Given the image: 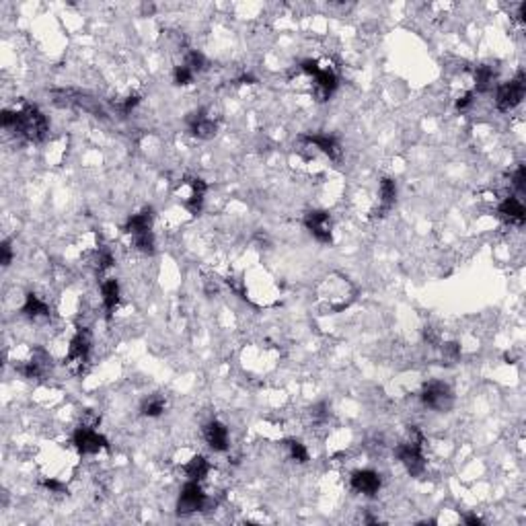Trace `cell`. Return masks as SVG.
<instances>
[{"label":"cell","mask_w":526,"mask_h":526,"mask_svg":"<svg viewBox=\"0 0 526 526\" xmlns=\"http://www.w3.org/2000/svg\"><path fill=\"white\" fill-rule=\"evenodd\" d=\"M497 212L499 216L504 218L508 224H514V226H522L526 220V210L522 200L518 195H508L499 206H497Z\"/></svg>","instance_id":"14"},{"label":"cell","mask_w":526,"mask_h":526,"mask_svg":"<svg viewBox=\"0 0 526 526\" xmlns=\"http://www.w3.org/2000/svg\"><path fill=\"white\" fill-rule=\"evenodd\" d=\"M380 487H382V479L372 469H362V471H356L352 475V490L358 492V494L372 497V495L380 492Z\"/></svg>","instance_id":"13"},{"label":"cell","mask_w":526,"mask_h":526,"mask_svg":"<svg viewBox=\"0 0 526 526\" xmlns=\"http://www.w3.org/2000/svg\"><path fill=\"white\" fill-rule=\"evenodd\" d=\"M206 181L200 177H191L181 184L179 195H181V204L189 214H200L202 206H204V195H206Z\"/></svg>","instance_id":"9"},{"label":"cell","mask_w":526,"mask_h":526,"mask_svg":"<svg viewBox=\"0 0 526 526\" xmlns=\"http://www.w3.org/2000/svg\"><path fill=\"white\" fill-rule=\"evenodd\" d=\"M193 72L187 68L186 64H179V66H175V70H173V81H175V85H179V87H186L189 85L191 81H193Z\"/></svg>","instance_id":"25"},{"label":"cell","mask_w":526,"mask_h":526,"mask_svg":"<svg viewBox=\"0 0 526 526\" xmlns=\"http://www.w3.org/2000/svg\"><path fill=\"white\" fill-rule=\"evenodd\" d=\"M153 210H142L127 220L125 233L132 237L134 247L142 253H153L155 251V235H153Z\"/></svg>","instance_id":"4"},{"label":"cell","mask_w":526,"mask_h":526,"mask_svg":"<svg viewBox=\"0 0 526 526\" xmlns=\"http://www.w3.org/2000/svg\"><path fill=\"white\" fill-rule=\"evenodd\" d=\"M305 226L319 243H331L333 241V222L329 212L323 210H310L305 214Z\"/></svg>","instance_id":"11"},{"label":"cell","mask_w":526,"mask_h":526,"mask_svg":"<svg viewBox=\"0 0 526 526\" xmlns=\"http://www.w3.org/2000/svg\"><path fill=\"white\" fill-rule=\"evenodd\" d=\"M206 501H208V497L204 494L200 481H186L181 495H179V501H177V512L181 516L195 514V512L204 510Z\"/></svg>","instance_id":"10"},{"label":"cell","mask_w":526,"mask_h":526,"mask_svg":"<svg viewBox=\"0 0 526 526\" xmlns=\"http://www.w3.org/2000/svg\"><path fill=\"white\" fill-rule=\"evenodd\" d=\"M378 208H376V216H385L397 202V184L389 177L380 179L378 184Z\"/></svg>","instance_id":"18"},{"label":"cell","mask_w":526,"mask_h":526,"mask_svg":"<svg viewBox=\"0 0 526 526\" xmlns=\"http://www.w3.org/2000/svg\"><path fill=\"white\" fill-rule=\"evenodd\" d=\"M165 407H167V401H165L162 395H151L148 399L142 401L140 411H142V415H146V417H158V415H162Z\"/></svg>","instance_id":"23"},{"label":"cell","mask_w":526,"mask_h":526,"mask_svg":"<svg viewBox=\"0 0 526 526\" xmlns=\"http://www.w3.org/2000/svg\"><path fill=\"white\" fill-rule=\"evenodd\" d=\"M184 473H186L187 481H204L206 475L210 473V464H208V461L204 457L195 455V457H191L186 463Z\"/></svg>","instance_id":"21"},{"label":"cell","mask_w":526,"mask_h":526,"mask_svg":"<svg viewBox=\"0 0 526 526\" xmlns=\"http://www.w3.org/2000/svg\"><path fill=\"white\" fill-rule=\"evenodd\" d=\"M187 124H189V132L193 136L202 138V140H208V138H212L216 134V122L212 118H208L206 111H202V109L195 111V113H191V118L187 120Z\"/></svg>","instance_id":"17"},{"label":"cell","mask_w":526,"mask_h":526,"mask_svg":"<svg viewBox=\"0 0 526 526\" xmlns=\"http://www.w3.org/2000/svg\"><path fill=\"white\" fill-rule=\"evenodd\" d=\"M305 142L314 146L317 151H321L325 156H329L331 160H340L341 158V146L340 142L333 138V136H327V134H310V136H305Z\"/></svg>","instance_id":"16"},{"label":"cell","mask_w":526,"mask_h":526,"mask_svg":"<svg viewBox=\"0 0 526 526\" xmlns=\"http://www.w3.org/2000/svg\"><path fill=\"white\" fill-rule=\"evenodd\" d=\"M184 64H186L187 68L195 74V72L204 70V64H206V60H204V56H202L200 52H195V50H193V52H187Z\"/></svg>","instance_id":"26"},{"label":"cell","mask_w":526,"mask_h":526,"mask_svg":"<svg viewBox=\"0 0 526 526\" xmlns=\"http://www.w3.org/2000/svg\"><path fill=\"white\" fill-rule=\"evenodd\" d=\"M11 259H13V249H11L8 241H4L2 247H0V263L6 268V265H11Z\"/></svg>","instance_id":"30"},{"label":"cell","mask_w":526,"mask_h":526,"mask_svg":"<svg viewBox=\"0 0 526 526\" xmlns=\"http://www.w3.org/2000/svg\"><path fill=\"white\" fill-rule=\"evenodd\" d=\"M204 440H206V444L214 450V452H224V450H228V442H230V438H228V428L224 426V424H220V422H208L206 426H204Z\"/></svg>","instance_id":"15"},{"label":"cell","mask_w":526,"mask_h":526,"mask_svg":"<svg viewBox=\"0 0 526 526\" xmlns=\"http://www.w3.org/2000/svg\"><path fill=\"white\" fill-rule=\"evenodd\" d=\"M525 179H526V169L525 165H520L518 169H516V173L512 175V186L516 189V193L518 195H522L525 193Z\"/></svg>","instance_id":"27"},{"label":"cell","mask_w":526,"mask_h":526,"mask_svg":"<svg viewBox=\"0 0 526 526\" xmlns=\"http://www.w3.org/2000/svg\"><path fill=\"white\" fill-rule=\"evenodd\" d=\"M473 78H475V91L477 93H487V91L494 89L495 70L492 66H487V64H481V66L475 68Z\"/></svg>","instance_id":"22"},{"label":"cell","mask_w":526,"mask_h":526,"mask_svg":"<svg viewBox=\"0 0 526 526\" xmlns=\"http://www.w3.org/2000/svg\"><path fill=\"white\" fill-rule=\"evenodd\" d=\"M101 294H103L101 300H103L105 314L111 317L116 312V309H118V305H120V284H118V279H105L103 286H101Z\"/></svg>","instance_id":"19"},{"label":"cell","mask_w":526,"mask_h":526,"mask_svg":"<svg viewBox=\"0 0 526 526\" xmlns=\"http://www.w3.org/2000/svg\"><path fill=\"white\" fill-rule=\"evenodd\" d=\"M354 294L356 292H354V288L347 282V278L335 279V276L327 278V282L323 284V292H321V296L329 305V310H341L349 307L352 300H354Z\"/></svg>","instance_id":"7"},{"label":"cell","mask_w":526,"mask_h":526,"mask_svg":"<svg viewBox=\"0 0 526 526\" xmlns=\"http://www.w3.org/2000/svg\"><path fill=\"white\" fill-rule=\"evenodd\" d=\"M23 314L32 321H43L50 319V307L46 300H41L37 294H27L25 296V305H23Z\"/></svg>","instance_id":"20"},{"label":"cell","mask_w":526,"mask_h":526,"mask_svg":"<svg viewBox=\"0 0 526 526\" xmlns=\"http://www.w3.org/2000/svg\"><path fill=\"white\" fill-rule=\"evenodd\" d=\"M138 103H140V97H138V95H127V97L118 101V109H120L122 113H130Z\"/></svg>","instance_id":"28"},{"label":"cell","mask_w":526,"mask_h":526,"mask_svg":"<svg viewBox=\"0 0 526 526\" xmlns=\"http://www.w3.org/2000/svg\"><path fill=\"white\" fill-rule=\"evenodd\" d=\"M43 485L52 494H64L66 492V485H64L62 481H58V479H43Z\"/></svg>","instance_id":"29"},{"label":"cell","mask_w":526,"mask_h":526,"mask_svg":"<svg viewBox=\"0 0 526 526\" xmlns=\"http://www.w3.org/2000/svg\"><path fill=\"white\" fill-rule=\"evenodd\" d=\"M397 459L407 469L409 475L417 477L426 469V457H424V436L417 428L409 430V438L397 446Z\"/></svg>","instance_id":"2"},{"label":"cell","mask_w":526,"mask_h":526,"mask_svg":"<svg viewBox=\"0 0 526 526\" xmlns=\"http://www.w3.org/2000/svg\"><path fill=\"white\" fill-rule=\"evenodd\" d=\"M2 127L6 132H13L15 136H21L23 140H29V142L46 140V136L50 132L46 116L35 105H29V103H25L23 107H19L15 111L4 109L2 111Z\"/></svg>","instance_id":"1"},{"label":"cell","mask_w":526,"mask_h":526,"mask_svg":"<svg viewBox=\"0 0 526 526\" xmlns=\"http://www.w3.org/2000/svg\"><path fill=\"white\" fill-rule=\"evenodd\" d=\"M525 93L526 76L525 72H518L512 81H508V83H504V85L497 87V91H495V107H497L499 111L508 113V111L516 109V107L522 103Z\"/></svg>","instance_id":"5"},{"label":"cell","mask_w":526,"mask_h":526,"mask_svg":"<svg viewBox=\"0 0 526 526\" xmlns=\"http://www.w3.org/2000/svg\"><path fill=\"white\" fill-rule=\"evenodd\" d=\"M464 522H466V525H481L483 520H481L479 516H466V518H464Z\"/></svg>","instance_id":"31"},{"label":"cell","mask_w":526,"mask_h":526,"mask_svg":"<svg viewBox=\"0 0 526 526\" xmlns=\"http://www.w3.org/2000/svg\"><path fill=\"white\" fill-rule=\"evenodd\" d=\"M420 399L422 403L428 407V409H434V411H450L452 405H455V395H452V389L442 382V380H430L424 385L422 393H420Z\"/></svg>","instance_id":"6"},{"label":"cell","mask_w":526,"mask_h":526,"mask_svg":"<svg viewBox=\"0 0 526 526\" xmlns=\"http://www.w3.org/2000/svg\"><path fill=\"white\" fill-rule=\"evenodd\" d=\"M300 70L314 81V89L312 95L317 101H327L338 89V74L331 66H321L317 60H307L303 62Z\"/></svg>","instance_id":"3"},{"label":"cell","mask_w":526,"mask_h":526,"mask_svg":"<svg viewBox=\"0 0 526 526\" xmlns=\"http://www.w3.org/2000/svg\"><path fill=\"white\" fill-rule=\"evenodd\" d=\"M286 446H288V452H290L292 461H296V463H307L309 461V450H307V446L303 442L290 440V442H286Z\"/></svg>","instance_id":"24"},{"label":"cell","mask_w":526,"mask_h":526,"mask_svg":"<svg viewBox=\"0 0 526 526\" xmlns=\"http://www.w3.org/2000/svg\"><path fill=\"white\" fill-rule=\"evenodd\" d=\"M89 354H91V335L85 327H78L68 345L66 364L74 371H83V366L89 362Z\"/></svg>","instance_id":"8"},{"label":"cell","mask_w":526,"mask_h":526,"mask_svg":"<svg viewBox=\"0 0 526 526\" xmlns=\"http://www.w3.org/2000/svg\"><path fill=\"white\" fill-rule=\"evenodd\" d=\"M76 450L81 455H97L99 450L107 448V440L105 436L95 430L93 426H81L76 432H74V438H72Z\"/></svg>","instance_id":"12"}]
</instances>
